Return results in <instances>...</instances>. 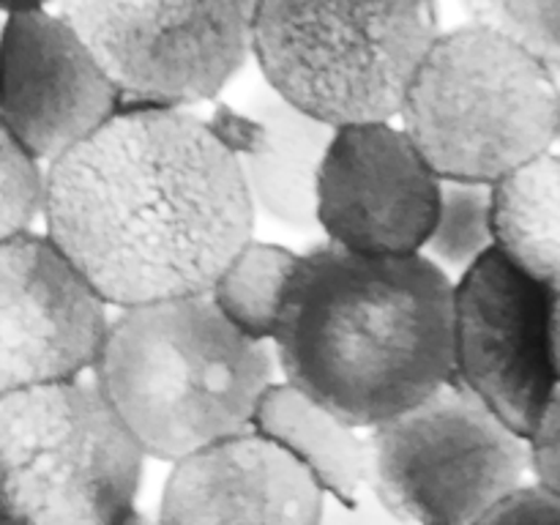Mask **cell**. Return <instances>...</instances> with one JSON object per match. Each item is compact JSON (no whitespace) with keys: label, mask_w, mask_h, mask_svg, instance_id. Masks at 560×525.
Returning a JSON list of instances; mask_svg holds the SVG:
<instances>
[{"label":"cell","mask_w":560,"mask_h":525,"mask_svg":"<svg viewBox=\"0 0 560 525\" xmlns=\"http://www.w3.org/2000/svg\"><path fill=\"white\" fill-rule=\"evenodd\" d=\"M399 118L441 178L495 184L560 140V77L517 38L468 22L438 36Z\"/></svg>","instance_id":"obj_4"},{"label":"cell","mask_w":560,"mask_h":525,"mask_svg":"<svg viewBox=\"0 0 560 525\" xmlns=\"http://www.w3.org/2000/svg\"><path fill=\"white\" fill-rule=\"evenodd\" d=\"M550 299H552V312H550L552 350H556V364H558V375H560V279L550 282Z\"/></svg>","instance_id":"obj_23"},{"label":"cell","mask_w":560,"mask_h":525,"mask_svg":"<svg viewBox=\"0 0 560 525\" xmlns=\"http://www.w3.org/2000/svg\"><path fill=\"white\" fill-rule=\"evenodd\" d=\"M326 503L310 468L252 427L175 459L162 492V520L315 525Z\"/></svg>","instance_id":"obj_13"},{"label":"cell","mask_w":560,"mask_h":525,"mask_svg":"<svg viewBox=\"0 0 560 525\" xmlns=\"http://www.w3.org/2000/svg\"><path fill=\"white\" fill-rule=\"evenodd\" d=\"M44 211V170L38 159L0 124V241L31 230Z\"/></svg>","instance_id":"obj_20"},{"label":"cell","mask_w":560,"mask_h":525,"mask_svg":"<svg viewBox=\"0 0 560 525\" xmlns=\"http://www.w3.org/2000/svg\"><path fill=\"white\" fill-rule=\"evenodd\" d=\"M470 22L503 31L560 77V0H463Z\"/></svg>","instance_id":"obj_19"},{"label":"cell","mask_w":560,"mask_h":525,"mask_svg":"<svg viewBox=\"0 0 560 525\" xmlns=\"http://www.w3.org/2000/svg\"><path fill=\"white\" fill-rule=\"evenodd\" d=\"M372 490L394 520L485 523L530 470V443L457 375L372 427Z\"/></svg>","instance_id":"obj_7"},{"label":"cell","mask_w":560,"mask_h":525,"mask_svg":"<svg viewBox=\"0 0 560 525\" xmlns=\"http://www.w3.org/2000/svg\"><path fill=\"white\" fill-rule=\"evenodd\" d=\"M260 0H55L129 104L217 102L252 58Z\"/></svg>","instance_id":"obj_8"},{"label":"cell","mask_w":560,"mask_h":525,"mask_svg":"<svg viewBox=\"0 0 560 525\" xmlns=\"http://www.w3.org/2000/svg\"><path fill=\"white\" fill-rule=\"evenodd\" d=\"M126 96L91 44L58 11L5 14L0 38V124L52 162L102 129Z\"/></svg>","instance_id":"obj_12"},{"label":"cell","mask_w":560,"mask_h":525,"mask_svg":"<svg viewBox=\"0 0 560 525\" xmlns=\"http://www.w3.org/2000/svg\"><path fill=\"white\" fill-rule=\"evenodd\" d=\"M107 306L47 233L0 241V394L93 370Z\"/></svg>","instance_id":"obj_10"},{"label":"cell","mask_w":560,"mask_h":525,"mask_svg":"<svg viewBox=\"0 0 560 525\" xmlns=\"http://www.w3.org/2000/svg\"><path fill=\"white\" fill-rule=\"evenodd\" d=\"M47 235L109 306L208 293L255 233L238 159L186 107L126 104L44 170Z\"/></svg>","instance_id":"obj_1"},{"label":"cell","mask_w":560,"mask_h":525,"mask_svg":"<svg viewBox=\"0 0 560 525\" xmlns=\"http://www.w3.org/2000/svg\"><path fill=\"white\" fill-rule=\"evenodd\" d=\"M550 312V284L501 249L454 284V375L525 438L560 383Z\"/></svg>","instance_id":"obj_9"},{"label":"cell","mask_w":560,"mask_h":525,"mask_svg":"<svg viewBox=\"0 0 560 525\" xmlns=\"http://www.w3.org/2000/svg\"><path fill=\"white\" fill-rule=\"evenodd\" d=\"M208 120L238 159L257 211L301 233L320 230L317 178L337 126L301 109L262 74L238 107L217 102Z\"/></svg>","instance_id":"obj_14"},{"label":"cell","mask_w":560,"mask_h":525,"mask_svg":"<svg viewBox=\"0 0 560 525\" xmlns=\"http://www.w3.org/2000/svg\"><path fill=\"white\" fill-rule=\"evenodd\" d=\"M299 260L301 255L288 246L249 238L222 268L208 295L238 331L271 342Z\"/></svg>","instance_id":"obj_17"},{"label":"cell","mask_w":560,"mask_h":525,"mask_svg":"<svg viewBox=\"0 0 560 525\" xmlns=\"http://www.w3.org/2000/svg\"><path fill=\"white\" fill-rule=\"evenodd\" d=\"M3 25H5V14L0 11V38H3Z\"/></svg>","instance_id":"obj_25"},{"label":"cell","mask_w":560,"mask_h":525,"mask_svg":"<svg viewBox=\"0 0 560 525\" xmlns=\"http://www.w3.org/2000/svg\"><path fill=\"white\" fill-rule=\"evenodd\" d=\"M495 249L541 282L560 279V156L547 151L492 184Z\"/></svg>","instance_id":"obj_16"},{"label":"cell","mask_w":560,"mask_h":525,"mask_svg":"<svg viewBox=\"0 0 560 525\" xmlns=\"http://www.w3.org/2000/svg\"><path fill=\"white\" fill-rule=\"evenodd\" d=\"M441 175L392 120L337 126L317 178V224L328 241L366 255L424 249Z\"/></svg>","instance_id":"obj_11"},{"label":"cell","mask_w":560,"mask_h":525,"mask_svg":"<svg viewBox=\"0 0 560 525\" xmlns=\"http://www.w3.org/2000/svg\"><path fill=\"white\" fill-rule=\"evenodd\" d=\"M55 3V0H0V11L11 14V11H27V9H44V5Z\"/></svg>","instance_id":"obj_24"},{"label":"cell","mask_w":560,"mask_h":525,"mask_svg":"<svg viewBox=\"0 0 560 525\" xmlns=\"http://www.w3.org/2000/svg\"><path fill=\"white\" fill-rule=\"evenodd\" d=\"M441 33L435 0H260L252 58L326 124L392 120Z\"/></svg>","instance_id":"obj_5"},{"label":"cell","mask_w":560,"mask_h":525,"mask_svg":"<svg viewBox=\"0 0 560 525\" xmlns=\"http://www.w3.org/2000/svg\"><path fill=\"white\" fill-rule=\"evenodd\" d=\"M142 463L145 452L96 381L0 394V523H124Z\"/></svg>","instance_id":"obj_6"},{"label":"cell","mask_w":560,"mask_h":525,"mask_svg":"<svg viewBox=\"0 0 560 525\" xmlns=\"http://www.w3.org/2000/svg\"><path fill=\"white\" fill-rule=\"evenodd\" d=\"M255 427L304 463L337 503L364 506L377 501L372 490L370 441L355 435L350 421L290 381H273L266 388L257 402Z\"/></svg>","instance_id":"obj_15"},{"label":"cell","mask_w":560,"mask_h":525,"mask_svg":"<svg viewBox=\"0 0 560 525\" xmlns=\"http://www.w3.org/2000/svg\"><path fill=\"white\" fill-rule=\"evenodd\" d=\"M560 523V492L541 485H517L487 512L485 523Z\"/></svg>","instance_id":"obj_21"},{"label":"cell","mask_w":560,"mask_h":525,"mask_svg":"<svg viewBox=\"0 0 560 525\" xmlns=\"http://www.w3.org/2000/svg\"><path fill=\"white\" fill-rule=\"evenodd\" d=\"M277 350L252 339L208 293L120 306L93 381L145 457L175 459L255 427Z\"/></svg>","instance_id":"obj_3"},{"label":"cell","mask_w":560,"mask_h":525,"mask_svg":"<svg viewBox=\"0 0 560 525\" xmlns=\"http://www.w3.org/2000/svg\"><path fill=\"white\" fill-rule=\"evenodd\" d=\"M279 370L353 427H377L454 377V282L424 252L334 241L301 255L273 334Z\"/></svg>","instance_id":"obj_2"},{"label":"cell","mask_w":560,"mask_h":525,"mask_svg":"<svg viewBox=\"0 0 560 525\" xmlns=\"http://www.w3.org/2000/svg\"><path fill=\"white\" fill-rule=\"evenodd\" d=\"M490 249H495L492 224V184L470 178H441L438 217L424 244L438 266L468 271Z\"/></svg>","instance_id":"obj_18"},{"label":"cell","mask_w":560,"mask_h":525,"mask_svg":"<svg viewBox=\"0 0 560 525\" xmlns=\"http://www.w3.org/2000/svg\"><path fill=\"white\" fill-rule=\"evenodd\" d=\"M530 470L536 481L560 492V383L541 413L539 424L528 435Z\"/></svg>","instance_id":"obj_22"}]
</instances>
